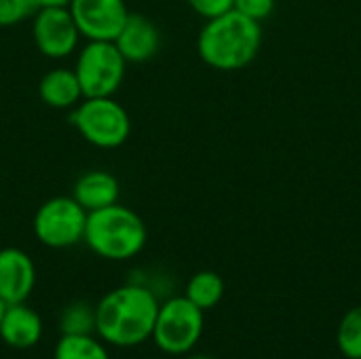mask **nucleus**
<instances>
[{"instance_id":"obj_1","label":"nucleus","mask_w":361,"mask_h":359,"mask_svg":"<svg viewBox=\"0 0 361 359\" xmlns=\"http://www.w3.org/2000/svg\"><path fill=\"white\" fill-rule=\"evenodd\" d=\"M159 307L157 294L146 286L114 288L95 305V334L118 349L137 347L152 339Z\"/></svg>"},{"instance_id":"obj_2","label":"nucleus","mask_w":361,"mask_h":359,"mask_svg":"<svg viewBox=\"0 0 361 359\" xmlns=\"http://www.w3.org/2000/svg\"><path fill=\"white\" fill-rule=\"evenodd\" d=\"M262 47V23L239 11L207 19L197 38L199 57L214 70L235 72L250 66Z\"/></svg>"},{"instance_id":"obj_3","label":"nucleus","mask_w":361,"mask_h":359,"mask_svg":"<svg viewBox=\"0 0 361 359\" xmlns=\"http://www.w3.org/2000/svg\"><path fill=\"white\" fill-rule=\"evenodd\" d=\"M146 239L148 231L144 220L127 205L114 203L87 216L82 241L104 260H131L144 250Z\"/></svg>"},{"instance_id":"obj_4","label":"nucleus","mask_w":361,"mask_h":359,"mask_svg":"<svg viewBox=\"0 0 361 359\" xmlns=\"http://www.w3.org/2000/svg\"><path fill=\"white\" fill-rule=\"evenodd\" d=\"M70 123L95 148H118L131 133L129 112L114 97H85L74 106Z\"/></svg>"},{"instance_id":"obj_5","label":"nucleus","mask_w":361,"mask_h":359,"mask_svg":"<svg viewBox=\"0 0 361 359\" xmlns=\"http://www.w3.org/2000/svg\"><path fill=\"white\" fill-rule=\"evenodd\" d=\"M74 74L85 97H114L127 72V61L110 40H87L78 51Z\"/></svg>"},{"instance_id":"obj_6","label":"nucleus","mask_w":361,"mask_h":359,"mask_svg":"<svg viewBox=\"0 0 361 359\" xmlns=\"http://www.w3.org/2000/svg\"><path fill=\"white\" fill-rule=\"evenodd\" d=\"M205 311L192 305L186 296H173L161 303L152 341L167 355H188L203 336Z\"/></svg>"},{"instance_id":"obj_7","label":"nucleus","mask_w":361,"mask_h":359,"mask_svg":"<svg viewBox=\"0 0 361 359\" xmlns=\"http://www.w3.org/2000/svg\"><path fill=\"white\" fill-rule=\"evenodd\" d=\"M87 212L76 203L74 197L47 199L34 214V235L51 250H68L85 239Z\"/></svg>"},{"instance_id":"obj_8","label":"nucleus","mask_w":361,"mask_h":359,"mask_svg":"<svg viewBox=\"0 0 361 359\" xmlns=\"http://www.w3.org/2000/svg\"><path fill=\"white\" fill-rule=\"evenodd\" d=\"M32 36L36 49L49 59H63L78 49L80 32L68 6H42L34 11Z\"/></svg>"},{"instance_id":"obj_9","label":"nucleus","mask_w":361,"mask_h":359,"mask_svg":"<svg viewBox=\"0 0 361 359\" xmlns=\"http://www.w3.org/2000/svg\"><path fill=\"white\" fill-rule=\"evenodd\" d=\"M78 32L87 40H114L129 17L125 0H70Z\"/></svg>"},{"instance_id":"obj_10","label":"nucleus","mask_w":361,"mask_h":359,"mask_svg":"<svg viewBox=\"0 0 361 359\" xmlns=\"http://www.w3.org/2000/svg\"><path fill=\"white\" fill-rule=\"evenodd\" d=\"M36 286L34 260L19 248L0 250V298L4 305L25 303Z\"/></svg>"},{"instance_id":"obj_11","label":"nucleus","mask_w":361,"mask_h":359,"mask_svg":"<svg viewBox=\"0 0 361 359\" xmlns=\"http://www.w3.org/2000/svg\"><path fill=\"white\" fill-rule=\"evenodd\" d=\"M112 42L116 44L127 63H144L159 53L161 30L150 17L142 13H129L118 36Z\"/></svg>"},{"instance_id":"obj_12","label":"nucleus","mask_w":361,"mask_h":359,"mask_svg":"<svg viewBox=\"0 0 361 359\" xmlns=\"http://www.w3.org/2000/svg\"><path fill=\"white\" fill-rule=\"evenodd\" d=\"M0 339L4 341V345L17 351L36 347L42 339L40 315L25 303L6 305L4 315L0 320Z\"/></svg>"},{"instance_id":"obj_13","label":"nucleus","mask_w":361,"mask_h":359,"mask_svg":"<svg viewBox=\"0 0 361 359\" xmlns=\"http://www.w3.org/2000/svg\"><path fill=\"white\" fill-rule=\"evenodd\" d=\"M72 197L87 214H91V212L118 203L121 184L114 174L104 171V169H91V171H85L76 180Z\"/></svg>"},{"instance_id":"obj_14","label":"nucleus","mask_w":361,"mask_h":359,"mask_svg":"<svg viewBox=\"0 0 361 359\" xmlns=\"http://www.w3.org/2000/svg\"><path fill=\"white\" fill-rule=\"evenodd\" d=\"M38 95H40L42 104H47L49 108H55V110L74 108L82 99L78 78H76L74 70H70V68H55V70L47 72L40 78Z\"/></svg>"},{"instance_id":"obj_15","label":"nucleus","mask_w":361,"mask_h":359,"mask_svg":"<svg viewBox=\"0 0 361 359\" xmlns=\"http://www.w3.org/2000/svg\"><path fill=\"white\" fill-rule=\"evenodd\" d=\"M53 359H110V353L97 334H61Z\"/></svg>"},{"instance_id":"obj_16","label":"nucleus","mask_w":361,"mask_h":359,"mask_svg":"<svg viewBox=\"0 0 361 359\" xmlns=\"http://www.w3.org/2000/svg\"><path fill=\"white\" fill-rule=\"evenodd\" d=\"M224 279L214 271H199L186 284V298L201 311L214 309L224 298Z\"/></svg>"},{"instance_id":"obj_17","label":"nucleus","mask_w":361,"mask_h":359,"mask_svg":"<svg viewBox=\"0 0 361 359\" xmlns=\"http://www.w3.org/2000/svg\"><path fill=\"white\" fill-rule=\"evenodd\" d=\"M336 345L347 359H361V305L343 315L336 330Z\"/></svg>"},{"instance_id":"obj_18","label":"nucleus","mask_w":361,"mask_h":359,"mask_svg":"<svg viewBox=\"0 0 361 359\" xmlns=\"http://www.w3.org/2000/svg\"><path fill=\"white\" fill-rule=\"evenodd\" d=\"M61 334H95V307L89 303H72L59 315Z\"/></svg>"},{"instance_id":"obj_19","label":"nucleus","mask_w":361,"mask_h":359,"mask_svg":"<svg viewBox=\"0 0 361 359\" xmlns=\"http://www.w3.org/2000/svg\"><path fill=\"white\" fill-rule=\"evenodd\" d=\"M36 6L32 0H0V28H11L32 17Z\"/></svg>"},{"instance_id":"obj_20","label":"nucleus","mask_w":361,"mask_h":359,"mask_svg":"<svg viewBox=\"0 0 361 359\" xmlns=\"http://www.w3.org/2000/svg\"><path fill=\"white\" fill-rule=\"evenodd\" d=\"M275 4H277V0H235L233 8L258 23H262L264 19H269L273 15Z\"/></svg>"},{"instance_id":"obj_21","label":"nucleus","mask_w":361,"mask_h":359,"mask_svg":"<svg viewBox=\"0 0 361 359\" xmlns=\"http://www.w3.org/2000/svg\"><path fill=\"white\" fill-rule=\"evenodd\" d=\"M188 6L203 19H214L222 13L233 11L235 0H186Z\"/></svg>"},{"instance_id":"obj_22","label":"nucleus","mask_w":361,"mask_h":359,"mask_svg":"<svg viewBox=\"0 0 361 359\" xmlns=\"http://www.w3.org/2000/svg\"><path fill=\"white\" fill-rule=\"evenodd\" d=\"M32 4L36 8H42V6H68L70 0H32Z\"/></svg>"},{"instance_id":"obj_23","label":"nucleus","mask_w":361,"mask_h":359,"mask_svg":"<svg viewBox=\"0 0 361 359\" xmlns=\"http://www.w3.org/2000/svg\"><path fill=\"white\" fill-rule=\"evenodd\" d=\"M186 359H214V358H209V355H188Z\"/></svg>"},{"instance_id":"obj_24","label":"nucleus","mask_w":361,"mask_h":359,"mask_svg":"<svg viewBox=\"0 0 361 359\" xmlns=\"http://www.w3.org/2000/svg\"><path fill=\"white\" fill-rule=\"evenodd\" d=\"M4 309H6V305H4L2 298H0V320H2V315H4Z\"/></svg>"}]
</instances>
